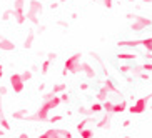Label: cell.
I'll return each instance as SVG.
<instances>
[{
  "label": "cell",
  "mask_w": 152,
  "mask_h": 138,
  "mask_svg": "<svg viewBox=\"0 0 152 138\" xmlns=\"http://www.w3.org/2000/svg\"><path fill=\"white\" fill-rule=\"evenodd\" d=\"M60 103H62L60 102V97H57V95H54V97L49 98V100H44V103H42V107L39 108V111H37L35 115L27 116V120H30V121H49V111L57 108Z\"/></svg>",
  "instance_id": "obj_1"
},
{
  "label": "cell",
  "mask_w": 152,
  "mask_h": 138,
  "mask_svg": "<svg viewBox=\"0 0 152 138\" xmlns=\"http://www.w3.org/2000/svg\"><path fill=\"white\" fill-rule=\"evenodd\" d=\"M80 72H82V53H80V52H75L74 55H70V57L65 60V63H64L62 75L67 77V73L79 75Z\"/></svg>",
  "instance_id": "obj_2"
},
{
  "label": "cell",
  "mask_w": 152,
  "mask_h": 138,
  "mask_svg": "<svg viewBox=\"0 0 152 138\" xmlns=\"http://www.w3.org/2000/svg\"><path fill=\"white\" fill-rule=\"evenodd\" d=\"M40 15H42V2H39V0H30L28 2V9L25 12L27 20H30L34 25H39Z\"/></svg>",
  "instance_id": "obj_3"
},
{
  "label": "cell",
  "mask_w": 152,
  "mask_h": 138,
  "mask_svg": "<svg viewBox=\"0 0 152 138\" xmlns=\"http://www.w3.org/2000/svg\"><path fill=\"white\" fill-rule=\"evenodd\" d=\"M23 5H25V0H15L14 2V9H12V17H14V20L18 23V25L25 23V20H27Z\"/></svg>",
  "instance_id": "obj_4"
},
{
  "label": "cell",
  "mask_w": 152,
  "mask_h": 138,
  "mask_svg": "<svg viewBox=\"0 0 152 138\" xmlns=\"http://www.w3.org/2000/svg\"><path fill=\"white\" fill-rule=\"evenodd\" d=\"M117 45H119V47H144L147 52H152V37L139 38V40H122Z\"/></svg>",
  "instance_id": "obj_5"
},
{
  "label": "cell",
  "mask_w": 152,
  "mask_h": 138,
  "mask_svg": "<svg viewBox=\"0 0 152 138\" xmlns=\"http://www.w3.org/2000/svg\"><path fill=\"white\" fill-rule=\"evenodd\" d=\"M132 23H130V28L134 32H140V30H144V28H147V27H151V23H152V20L149 17H142V15H132Z\"/></svg>",
  "instance_id": "obj_6"
},
{
  "label": "cell",
  "mask_w": 152,
  "mask_h": 138,
  "mask_svg": "<svg viewBox=\"0 0 152 138\" xmlns=\"http://www.w3.org/2000/svg\"><path fill=\"white\" fill-rule=\"evenodd\" d=\"M147 102H149V97L139 98L132 107H129V111L132 113V115H142L144 111L147 110Z\"/></svg>",
  "instance_id": "obj_7"
},
{
  "label": "cell",
  "mask_w": 152,
  "mask_h": 138,
  "mask_svg": "<svg viewBox=\"0 0 152 138\" xmlns=\"http://www.w3.org/2000/svg\"><path fill=\"white\" fill-rule=\"evenodd\" d=\"M9 80H10V85H12V88H14L15 93H22L23 88H25V82H23L22 75L20 73H12Z\"/></svg>",
  "instance_id": "obj_8"
},
{
  "label": "cell",
  "mask_w": 152,
  "mask_h": 138,
  "mask_svg": "<svg viewBox=\"0 0 152 138\" xmlns=\"http://www.w3.org/2000/svg\"><path fill=\"white\" fill-rule=\"evenodd\" d=\"M80 73H84V75L87 77V78H90V80L95 78V70H94V67H92L89 62H82V72Z\"/></svg>",
  "instance_id": "obj_9"
},
{
  "label": "cell",
  "mask_w": 152,
  "mask_h": 138,
  "mask_svg": "<svg viewBox=\"0 0 152 138\" xmlns=\"http://www.w3.org/2000/svg\"><path fill=\"white\" fill-rule=\"evenodd\" d=\"M0 50H4V52H12L15 50V43L10 38H0Z\"/></svg>",
  "instance_id": "obj_10"
},
{
  "label": "cell",
  "mask_w": 152,
  "mask_h": 138,
  "mask_svg": "<svg viewBox=\"0 0 152 138\" xmlns=\"http://www.w3.org/2000/svg\"><path fill=\"white\" fill-rule=\"evenodd\" d=\"M39 138H62V137L58 135V128H50L45 133H42Z\"/></svg>",
  "instance_id": "obj_11"
},
{
  "label": "cell",
  "mask_w": 152,
  "mask_h": 138,
  "mask_svg": "<svg viewBox=\"0 0 152 138\" xmlns=\"http://www.w3.org/2000/svg\"><path fill=\"white\" fill-rule=\"evenodd\" d=\"M137 55L135 53H127V52H121V53L117 55V60H121V62H127V60H135Z\"/></svg>",
  "instance_id": "obj_12"
},
{
  "label": "cell",
  "mask_w": 152,
  "mask_h": 138,
  "mask_svg": "<svg viewBox=\"0 0 152 138\" xmlns=\"http://www.w3.org/2000/svg\"><path fill=\"white\" fill-rule=\"evenodd\" d=\"M34 42H35V33H28L27 38H25V42H23V48L25 50H30L32 48V45H34Z\"/></svg>",
  "instance_id": "obj_13"
},
{
  "label": "cell",
  "mask_w": 152,
  "mask_h": 138,
  "mask_svg": "<svg viewBox=\"0 0 152 138\" xmlns=\"http://www.w3.org/2000/svg\"><path fill=\"white\" fill-rule=\"evenodd\" d=\"M27 116H28L27 110H17L12 113V118L14 120H27Z\"/></svg>",
  "instance_id": "obj_14"
},
{
  "label": "cell",
  "mask_w": 152,
  "mask_h": 138,
  "mask_svg": "<svg viewBox=\"0 0 152 138\" xmlns=\"http://www.w3.org/2000/svg\"><path fill=\"white\" fill-rule=\"evenodd\" d=\"M109 123H110V113H105L102 116V120L97 123V128H105V126H109Z\"/></svg>",
  "instance_id": "obj_15"
},
{
  "label": "cell",
  "mask_w": 152,
  "mask_h": 138,
  "mask_svg": "<svg viewBox=\"0 0 152 138\" xmlns=\"http://www.w3.org/2000/svg\"><path fill=\"white\" fill-rule=\"evenodd\" d=\"M124 110H127V102L115 103V105H114V108H112V113H122Z\"/></svg>",
  "instance_id": "obj_16"
},
{
  "label": "cell",
  "mask_w": 152,
  "mask_h": 138,
  "mask_svg": "<svg viewBox=\"0 0 152 138\" xmlns=\"http://www.w3.org/2000/svg\"><path fill=\"white\" fill-rule=\"evenodd\" d=\"M107 95H109V92H107V88H105V87H102V88H100V92H99L97 93V102H105V100H107Z\"/></svg>",
  "instance_id": "obj_17"
},
{
  "label": "cell",
  "mask_w": 152,
  "mask_h": 138,
  "mask_svg": "<svg viewBox=\"0 0 152 138\" xmlns=\"http://www.w3.org/2000/svg\"><path fill=\"white\" fill-rule=\"evenodd\" d=\"M130 68H132V65H129V63H121L119 65V72H121L122 75H129Z\"/></svg>",
  "instance_id": "obj_18"
},
{
  "label": "cell",
  "mask_w": 152,
  "mask_h": 138,
  "mask_svg": "<svg viewBox=\"0 0 152 138\" xmlns=\"http://www.w3.org/2000/svg\"><path fill=\"white\" fill-rule=\"evenodd\" d=\"M79 133H80L82 138H92V135H94V130H92V128H84V130H80Z\"/></svg>",
  "instance_id": "obj_19"
},
{
  "label": "cell",
  "mask_w": 152,
  "mask_h": 138,
  "mask_svg": "<svg viewBox=\"0 0 152 138\" xmlns=\"http://www.w3.org/2000/svg\"><path fill=\"white\" fill-rule=\"evenodd\" d=\"M112 108H114V103L112 102H109V100L102 102V110H105V113H112Z\"/></svg>",
  "instance_id": "obj_20"
},
{
  "label": "cell",
  "mask_w": 152,
  "mask_h": 138,
  "mask_svg": "<svg viewBox=\"0 0 152 138\" xmlns=\"http://www.w3.org/2000/svg\"><path fill=\"white\" fill-rule=\"evenodd\" d=\"M50 63H52V62H50L49 58H47V60H45V62H44V63H42V68H40V73H42V75H47V73H49V68H50Z\"/></svg>",
  "instance_id": "obj_21"
},
{
  "label": "cell",
  "mask_w": 152,
  "mask_h": 138,
  "mask_svg": "<svg viewBox=\"0 0 152 138\" xmlns=\"http://www.w3.org/2000/svg\"><path fill=\"white\" fill-rule=\"evenodd\" d=\"M65 88H67V87H65V83H57V85H54V88L50 90V92H52L54 95H57L58 92H64Z\"/></svg>",
  "instance_id": "obj_22"
},
{
  "label": "cell",
  "mask_w": 152,
  "mask_h": 138,
  "mask_svg": "<svg viewBox=\"0 0 152 138\" xmlns=\"http://www.w3.org/2000/svg\"><path fill=\"white\" fill-rule=\"evenodd\" d=\"M90 120H92L90 116H85L84 120H82L80 123L77 125V131H80V130H84V128H85V125H87V123H90Z\"/></svg>",
  "instance_id": "obj_23"
},
{
  "label": "cell",
  "mask_w": 152,
  "mask_h": 138,
  "mask_svg": "<svg viewBox=\"0 0 152 138\" xmlns=\"http://www.w3.org/2000/svg\"><path fill=\"white\" fill-rule=\"evenodd\" d=\"M102 110V103H99V102H95V103H92V105H90V113H97V111H100Z\"/></svg>",
  "instance_id": "obj_24"
},
{
  "label": "cell",
  "mask_w": 152,
  "mask_h": 138,
  "mask_svg": "<svg viewBox=\"0 0 152 138\" xmlns=\"http://www.w3.org/2000/svg\"><path fill=\"white\" fill-rule=\"evenodd\" d=\"M0 126H2L4 130H10V123L7 121V118L2 116V115H0Z\"/></svg>",
  "instance_id": "obj_25"
},
{
  "label": "cell",
  "mask_w": 152,
  "mask_h": 138,
  "mask_svg": "<svg viewBox=\"0 0 152 138\" xmlns=\"http://www.w3.org/2000/svg\"><path fill=\"white\" fill-rule=\"evenodd\" d=\"M20 75H22L23 82H30V80H32V77H34V73H32L30 70H25L23 73H20Z\"/></svg>",
  "instance_id": "obj_26"
},
{
  "label": "cell",
  "mask_w": 152,
  "mask_h": 138,
  "mask_svg": "<svg viewBox=\"0 0 152 138\" xmlns=\"http://www.w3.org/2000/svg\"><path fill=\"white\" fill-rule=\"evenodd\" d=\"M64 120V115H57V116H49V121L50 123H58V121Z\"/></svg>",
  "instance_id": "obj_27"
},
{
  "label": "cell",
  "mask_w": 152,
  "mask_h": 138,
  "mask_svg": "<svg viewBox=\"0 0 152 138\" xmlns=\"http://www.w3.org/2000/svg\"><path fill=\"white\" fill-rule=\"evenodd\" d=\"M10 18H12V9L5 10L4 15H2V20H5V22H7V20H10Z\"/></svg>",
  "instance_id": "obj_28"
},
{
  "label": "cell",
  "mask_w": 152,
  "mask_h": 138,
  "mask_svg": "<svg viewBox=\"0 0 152 138\" xmlns=\"http://www.w3.org/2000/svg\"><path fill=\"white\" fill-rule=\"evenodd\" d=\"M58 135L62 138H72V133L69 131V130H58Z\"/></svg>",
  "instance_id": "obj_29"
},
{
  "label": "cell",
  "mask_w": 152,
  "mask_h": 138,
  "mask_svg": "<svg viewBox=\"0 0 152 138\" xmlns=\"http://www.w3.org/2000/svg\"><path fill=\"white\" fill-rule=\"evenodd\" d=\"M102 4L105 9H112L114 7V0H102Z\"/></svg>",
  "instance_id": "obj_30"
},
{
  "label": "cell",
  "mask_w": 152,
  "mask_h": 138,
  "mask_svg": "<svg viewBox=\"0 0 152 138\" xmlns=\"http://www.w3.org/2000/svg\"><path fill=\"white\" fill-rule=\"evenodd\" d=\"M140 67H142V70L152 72V63H144V65H140Z\"/></svg>",
  "instance_id": "obj_31"
},
{
  "label": "cell",
  "mask_w": 152,
  "mask_h": 138,
  "mask_svg": "<svg viewBox=\"0 0 152 138\" xmlns=\"http://www.w3.org/2000/svg\"><path fill=\"white\" fill-rule=\"evenodd\" d=\"M47 58H49L50 62H54L55 58H57V55H55V53H54V52H50V53H49V55H47Z\"/></svg>",
  "instance_id": "obj_32"
},
{
  "label": "cell",
  "mask_w": 152,
  "mask_h": 138,
  "mask_svg": "<svg viewBox=\"0 0 152 138\" xmlns=\"http://www.w3.org/2000/svg\"><path fill=\"white\" fill-rule=\"evenodd\" d=\"M7 92H9V88L7 87H0V95L4 97V95H7Z\"/></svg>",
  "instance_id": "obj_33"
},
{
  "label": "cell",
  "mask_w": 152,
  "mask_h": 138,
  "mask_svg": "<svg viewBox=\"0 0 152 138\" xmlns=\"http://www.w3.org/2000/svg\"><path fill=\"white\" fill-rule=\"evenodd\" d=\"M60 102H69V95L67 93H62V95H60Z\"/></svg>",
  "instance_id": "obj_34"
},
{
  "label": "cell",
  "mask_w": 152,
  "mask_h": 138,
  "mask_svg": "<svg viewBox=\"0 0 152 138\" xmlns=\"http://www.w3.org/2000/svg\"><path fill=\"white\" fill-rule=\"evenodd\" d=\"M79 88H80L82 92H87V90H89V85H87V83H80V87H79Z\"/></svg>",
  "instance_id": "obj_35"
},
{
  "label": "cell",
  "mask_w": 152,
  "mask_h": 138,
  "mask_svg": "<svg viewBox=\"0 0 152 138\" xmlns=\"http://www.w3.org/2000/svg\"><path fill=\"white\" fill-rule=\"evenodd\" d=\"M127 2H147V4H152V0H127Z\"/></svg>",
  "instance_id": "obj_36"
},
{
  "label": "cell",
  "mask_w": 152,
  "mask_h": 138,
  "mask_svg": "<svg viewBox=\"0 0 152 138\" xmlns=\"http://www.w3.org/2000/svg\"><path fill=\"white\" fill-rule=\"evenodd\" d=\"M145 58L151 60V58H152V52H147V50H145Z\"/></svg>",
  "instance_id": "obj_37"
},
{
  "label": "cell",
  "mask_w": 152,
  "mask_h": 138,
  "mask_svg": "<svg viewBox=\"0 0 152 138\" xmlns=\"http://www.w3.org/2000/svg\"><path fill=\"white\" fill-rule=\"evenodd\" d=\"M139 77H140L142 80H149V75H145V73H140V75H139Z\"/></svg>",
  "instance_id": "obj_38"
},
{
  "label": "cell",
  "mask_w": 152,
  "mask_h": 138,
  "mask_svg": "<svg viewBox=\"0 0 152 138\" xmlns=\"http://www.w3.org/2000/svg\"><path fill=\"white\" fill-rule=\"evenodd\" d=\"M2 77H4V67H2V63H0V80H2Z\"/></svg>",
  "instance_id": "obj_39"
},
{
  "label": "cell",
  "mask_w": 152,
  "mask_h": 138,
  "mask_svg": "<svg viewBox=\"0 0 152 138\" xmlns=\"http://www.w3.org/2000/svg\"><path fill=\"white\" fill-rule=\"evenodd\" d=\"M18 138H28V135L27 133H20V135H18Z\"/></svg>",
  "instance_id": "obj_40"
},
{
  "label": "cell",
  "mask_w": 152,
  "mask_h": 138,
  "mask_svg": "<svg viewBox=\"0 0 152 138\" xmlns=\"http://www.w3.org/2000/svg\"><path fill=\"white\" fill-rule=\"evenodd\" d=\"M129 125H130V120H125V121H124V126H125V128H127Z\"/></svg>",
  "instance_id": "obj_41"
},
{
  "label": "cell",
  "mask_w": 152,
  "mask_h": 138,
  "mask_svg": "<svg viewBox=\"0 0 152 138\" xmlns=\"http://www.w3.org/2000/svg\"><path fill=\"white\" fill-rule=\"evenodd\" d=\"M4 131H5V130L2 128V126H0V137H4Z\"/></svg>",
  "instance_id": "obj_42"
},
{
  "label": "cell",
  "mask_w": 152,
  "mask_h": 138,
  "mask_svg": "<svg viewBox=\"0 0 152 138\" xmlns=\"http://www.w3.org/2000/svg\"><path fill=\"white\" fill-rule=\"evenodd\" d=\"M0 115H4V108H2V105H0Z\"/></svg>",
  "instance_id": "obj_43"
},
{
  "label": "cell",
  "mask_w": 152,
  "mask_h": 138,
  "mask_svg": "<svg viewBox=\"0 0 152 138\" xmlns=\"http://www.w3.org/2000/svg\"><path fill=\"white\" fill-rule=\"evenodd\" d=\"M64 2H69V0H58V4H64Z\"/></svg>",
  "instance_id": "obj_44"
},
{
  "label": "cell",
  "mask_w": 152,
  "mask_h": 138,
  "mask_svg": "<svg viewBox=\"0 0 152 138\" xmlns=\"http://www.w3.org/2000/svg\"><path fill=\"white\" fill-rule=\"evenodd\" d=\"M147 97H149V100H151V98H152V93H151V95H147ZM151 107H152V105H151Z\"/></svg>",
  "instance_id": "obj_45"
},
{
  "label": "cell",
  "mask_w": 152,
  "mask_h": 138,
  "mask_svg": "<svg viewBox=\"0 0 152 138\" xmlns=\"http://www.w3.org/2000/svg\"><path fill=\"white\" fill-rule=\"evenodd\" d=\"M0 105H2V95H0Z\"/></svg>",
  "instance_id": "obj_46"
},
{
  "label": "cell",
  "mask_w": 152,
  "mask_h": 138,
  "mask_svg": "<svg viewBox=\"0 0 152 138\" xmlns=\"http://www.w3.org/2000/svg\"><path fill=\"white\" fill-rule=\"evenodd\" d=\"M124 138H134V137H124Z\"/></svg>",
  "instance_id": "obj_47"
},
{
  "label": "cell",
  "mask_w": 152,
  "mask_h": 138,
  "mask_svg": "<svg viewBox=\"0 0 152 138\" xmlns=\"http://www.w3.org/2000/svg\"><path fill=\"white\" fill-rule=\"evenodd\" d=\"M2 138H5V137H2Z\"/></svg>",
  "instance_id": "obj_48"
},
{
  "label": "cell",
  "mask_w": 152,
  "mask_h": 138,
  "mask_svg": "<svg viewBox=\"0 0 152 138\" xmlns=\"http://www.w3.org/2000/svg\"><path fill=\"white\" fill-rule=\"evenodd\" d=\"M0 138H2V137H0Z\"/></svg>",
  "instance_id": "obj_49"
}]
</instances>
